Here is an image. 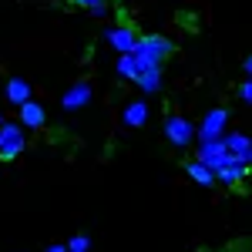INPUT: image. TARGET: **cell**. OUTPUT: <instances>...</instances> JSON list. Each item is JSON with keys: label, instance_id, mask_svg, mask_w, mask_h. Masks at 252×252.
Instances as JSON below:
<instances>
[{"label": "cell", "instance_id": "obj_10", "mask_svg": "<svg viewBox=\"0 0 252 252\" xmlns=\"http://www.w3.org/2000/svg\"><path fill=\"white\" fill-rule=\"evenodd\" d=\"M225 148H229V152L246 165V158L252 155V138L242 135V131H225Z\"/></svg>", "mask_w": 252, "mask_h": 252}, {"label": "cell", "instance_id": "obj_18", "mask_svg": "<svg viewBox=\"0 0 252 252\" xmlns=\"http://www.w3.org/2000/svg\"><path fill=\"white\" fill-rule=\"evenodd\" d=\"M239 97H242L246 104H252V78L242 81V88H239Z\"/></svg>", "mask_w": 252, "mask_h": 252}, {"label": "cell", "instance_id": "obj_16", "mask_svg": "<svg viewBox=\"0 0 252 252\" xmlns=\"http://www.w3.org/2000/svg\"><path fill=\"white\" fill-rule=\"evenodd\" d=\"M71 3H78V7H84V10H91L94 17H104V14H108V0H71Z\"/></svg>", "mask_w": 252, "mask_h": 252}, {"label": "cell", "instance_id": "obj_20", "mask_svg": "<svg viewBox=\"0 0 252 252\" xmlns=\"http://www.w3.org/2000/svg\"><path fill=\"white\" fill-rule=\"evenodd\" d=\"M47 252H67V246H61V242H58V246H51Z\"/></svg>", "mask_w": 252, "mask_h": 252}, {"label": "cell", "instance_id": "obj_13", "mask_svg": "<svg viewBox=\"0 0 252 252\" xmlns=\"http://www.w3.org/2000/svg\"><path fill=\"white\" fill-rule=\"evenodd\" d=\"M135 84H138V91H145V94H158V91H161V67H155V71H141Z\"/></svg>", "mask_w": 252, "mask_h": 252}, {"label": "cell", "instance_id": "obj_12", "mask_svg": "<svg viewBox=\"0 0 252 252\" xmlns=\"http://www.w3.org/2000/svg\"><path fill=\"white\" fill-rule=\"evenodd\" d=\"M44 121H47V111L40 108L34 97H31L27 104H20V125H24V128H40Z\"/></svg>", "mask_w": 252, "mask_h": 252}, {"label": "cell", "instance_id": "obj_9", "mask_svg": "<svg viewBox=\"0 0 252 252\" xmlns=\"http://www.w3.org/2000/svg\"><path fill=\"white\" fill-rule=\"evenodd\" d=\"M148 115H152V111H148V101H145V97H138V101H131V104H128V108H125V125H128V128H145V125H148Z\"/></svg>", "mask_w": 252, "mask_h": 252}, {"label": "cell", "instance_id": "obj_17", "mask_svg": "<svg viewBox=\"0 0 252 252\" xmlns=\"http://www.w3.org/2000/svg\"><path fill=\"white\" fill-rule=\"evenodd\" d=\"M67 249L71 252H91V239L88 235H71L67 239Z\"/></svg>", "mask_w": 252, "mask_h": 252}, {"label": "cell", "instance_id": "obj_4", "mask_svg": "<svg viewBox=\"0 0 252 252\" xmlns=\"http://www.w3.org/2000/svg\"><path fill=\"white\" fill-rule=\"evenodd\" d=\"M225 125H229V111L225 108H212L209 115L202 118V125H198V141H215V138L225 135Z\"/></svg>", "mask_w": 252, "mask_h": 252}, {"label": "cell", "instance_id": "obj_7", "mask_svg": "<svg viewBox=\"0 0 252 252\" xmlns=\"http://www.w3.org/2000/svg\"><path fill=\"white\" fill-rule=\"evenodd\" d=\"M91 104V84L88 81H78L74 88H67L64 97H61V108L64 111H81V108H88Z\"/></svg>", "mask_w": 252, "mask_h": 252}, {"label": "cell", "instance_id": "obj_1", "mask_svg": "<svg viewBox=\"0 0 252 252\" xmlns=\"http://www.w3.org/2000/svg\"><path fill=\"white\" fill-rule=\"evenodd\" d=\"M135 61H138V74L141 71H155L165 64V58L172 54V40L161 37V34H148V37H138L135 44Z\"/></svg>", "mask_w": 252, "mask_h": 252}, {"label": "cell", "instance_id": "obj_2", "mask_svg": "<svg viewBox=\"0 0 252 252\" xmlns=\"http://www.w3.org/2000/svg\"><path fill=\"white\" fill-rule=\"evenodd\" d=\"M165 138L172 141L175 148H189L195 141V125L189 118H178V115H168L165 118Z\"/></svg>", "mask_w": 252, "mask_h": 252}, {"label": "cell", "instance_id": "obj_5", "mask_svg": "<svg viewBox=\"0 0 252 252\" xmlns=\"http://www.w3.org/2000/svg\"><path fill=\"white\" fill-rule=\"evenodd\" d=\"M104 40H108V47H111L115 54H131L135 44H138V34L128 27V24H115V27L104 31Z\"/></svg>", "mask_w": 252, "mask_h": 252}, {"label": "cell", "instance_id": "obj_21", "mask_svg": "<svg viewBox=\"0 0 252 252\" xmlns=\"http://www.w3.org/2000/svg\"><path fill=\"white\" fill-rule=\"evenodd\" d=\"M3 125H7V118H3V115H0V128H3Z\"/></svg>", "mask_w": 252, "mask_h": 252}, {"label": "cell", "instance_id": "obj_6", "mask_svg": "<svg viewBox=\"0 0 252 252\" xmlns=\"http://www.w3.org/2000/svg\"><path fill=\"white\" fill-rule=\"evenodd\" d=\"M229 158H232V152L225 148V135L215 138V141H202V145H198V161H202V165H209L212 172L219 168V165H225Z\"/></svg>", "mask_w": 252, "mask_h": 252}, {"label": "cell", "instance_id": "obj_11", "mask_svg": "<svg viewBox=\"0 0 252 252\" xmlns=\"http://www.w3.org/2000/svg\"><path fill=\"white\" fill-rule=\"evenodd\" d=\"M3 97H7V101H10V104H27V101H31V84H27V81L24 78H10L7 81V88H3Z\"/></svg>", "mask_w": 252, "mask_h": 252}, {"label": "cell", "instance_id": "obj_3", "mask_svg": "<svg viewBox=\"0 0 252 252\" xmlns=\"http://www.w3.org/2000/svg\"><path fill=\"white\" fill-rule=\"evenodd\" d=\"M24 148H27L24 125H14V121H7V125L0 128V158H17Z\"/></svg>", "mask_w": 252, "mask_h": 252}, {"label": "cell", "instance_id": "obj_15", "mask_svg": "<svg viewBox=\"0 0 252 252\" xmlns=\"http://www.w3.org/2000/svg\"><path fill=\"white\" fill-rule=\"evenodd\" d=\"M118 74L125 81H138V61L135 54H118Z\"/></svg>", "mask_w": 252, "mask_h": 252}, {"label": "cell", "instance_id": "obj_14", "mask_svg": "<svg viewBox=\"0 0 252 252\" xmlns=\"http://www.w3.org/2000/svg\"><path fill=\"white\" fill-rule=\"evenodd\" d=\"M185 172H189V178H192V182L205 185V189H209V185H215V172L209 168V165H202L198 158H195V161H189V168H185Z\"/></svg>", "mask_w": 252, "mask_h": 252}, {"label": "cell", "instance_id": "obj_8", "mask_svg": "<svg viewBox=\"0 0 252 252\" xmlns=\"http://www.w3.org/2000/svg\"><path fill=\"white\" fill-rule=\"evenodd\" d=\"M246 175H249V165H242V161L232 155L229 161H225V165H219V168H215V182H225V185H239V182H242Z\"/></svg>", "mask_w": 252, "mask_h": 252}, {"label": "cell", "instance_id": "obj_19", "mask_svg": "<svg viewBox=\"0 0 252 252\" xmlns=\"http://www.w3.org/2000/svg\"><path fill=\"white\" fill-rule=\"evenodd\" d=\"M242 67H246V78H252V54L246 58V64H242Z\"/></svg>", "mask_w": 252, "mask_h": 252}, {"label": "cell", "instance_id": "obj_22", "mask_svg": "<svg viewBox=\"0 0 252 252\" xmlns=\"http://www.w3.org/2000/svg\"><path fill=\"white\" fill-rule=\"evenodd\" d=\"M67 252H71V249H67Z\"/></svg>", "mask_w": 252, "mask_h": 252}]
</instances>
